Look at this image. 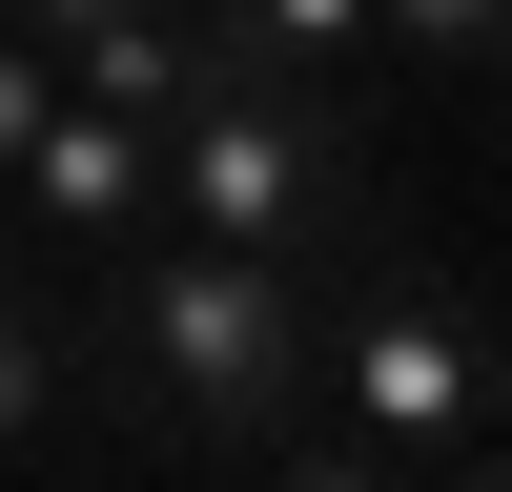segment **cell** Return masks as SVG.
Returning <instances> with one entry per match:
<instances>
[{"mask_svg": "<svg viewBox=\"0 0 512 492\" xmlns=\"http://www.w3.org/2000/svg\"><path fill=\"white\" fill-rule=\"evenodd\" d=\"M103 267H123L103 349H123V390H144L185 451H267V431H308V349H328L308 267L205 246V226H144V246H103Z\"/></svg>", "mask_w": 512, "mask_h": 492, "instance_id": "obj_1", "label": "cell"}, {"mask_svg": "<svg viewBox=\"0 0 512 492\" xmlns=\"http://www.w3.org/2000/svg\"><path fill=\"white\" fill-rule=\"evenodd\" d=\"M164 144V226L205 246H267V267H308V246L369 226V144H349V82H287V62H205L185 103L144 123Z\"/></svg>", "mask_w": 512, "mask_h": 492, "instance_id": "obj_2", "label": "cell"}, {"mask_svg": "<svg viewBox=\"0 0 512 492\" xmlns=\"http://www.w3.org/2000/svg\"><path fill=\"white\" fill-rule=\"evenodd\" d=\"M308 267H349V308H328V349H308V410L349 451H451V431H492V328H472V287L431 267V246L369 205L349 246H308Z\"/></svg>", "mask_w": 512, "mask_h": 492, "instance_id": "obj_3", "label": "cell"}, {"mask_svg": "<svg viewBox=\"0 0 512 492\" xmlns=\"http://www.w3.org/2000/svg\"><path fill=\"white\" fill-rule=\"evenodd\" d=\"M0 185H21V226L62 246V267H103V246H144V226H164V144H144L123 103H82V82L0 144Z\"/></svg>", "mask_w": 512, "mask_h": 492, "instance_id": "obj_4", "label": "cell"}, {"mask_svg": "<svg viewBox=\"0 0 512 492\" xmlns=\"http://www.w3.org/2000/svg\"><path fill=\"white\" fill-rule=\"evenodd\" d=\"M62 390H82L62 287H41V267H0V451H41V431H62Z\"/></svg>", "mask_w": 512, "mask_h": 492, "instance_id": "obj_5", "label": "cell"}, {"mask_svg": "<svg viewBox=\"0 0 512 492\" xmlns=\"http://www.w3.org/2000/svg\"><path fill=\"white\" fill-rule=\"evenodd\" d=\"M369 41H390L410 82H451V103H472V82H492V41H512V0H369Z\"/></svg>", "mask_w": 512, "mask_h": 492, "instance_id": "obj_6", "label": "cell"}, {"mask_svg": "<svg viewBox=\"0 0 512 492\" xmlns=\"http://www.w3.org/2000/svg\"><path fill=\"white\" fill-rule=\"evenodd\" d=\"M226 41L287 62V82H349V62H369V0H226Z\"/></svg>", "mask_w": 512, "mask_h": 492, "instance_id": "obj_7", "label": "cell"}, {"mask_svg": "<svg viewBox=\"0 0 512 492\" xmlns=\"http://www.w3.org/2000/svg\"><path fill=\"white\" fill-rule=\"evenodd\" d=\"M246 472H267V492H390V451H349V431H328V410H308V431H267V451H246Z\"/></svg>", "mask_w": 512, "mask_h": 492, "instance_id": "obj_8", "label": "cell"}, {"mask_svg": "<svg viewBox=\"0 0 512 492\" xmlns=\"http://www.w3.org/2000/svg\"><path fill=\"white\" fill-rule=\"evenodd\" d=\"M0 21H21V41H41V62H62V41H103V21H123V0H0Z\"/></svg>", "mask_w": 512, "mask_h": 492, "instance_id": "obj_9", "label": "cell"}, {"mask_svg": "<svg viewBox=\"0 0 512 492\" xmlns=\"http://www.w3.org/2000/svg\"><path fill=\"white\" fill-rule=\"evenodd\" d=\"M431 492H512V472H492V431H451V451H431Z\"/></svg>", "mask_w": 512, "mask_h": 492, "instance_id": "obj_10", "label": "cell"}, {"mask_svg": "<svg viewBox=\"0 0 512 492\" xmlns=\"http://www.w3.org/2000/svg\"><path fill=\"white\" fill-rule=\"evenodd\" d=\"M0 267H21V226H0Z\"/></svg>", "mask_w": 512, "mask_h": 492, "instance_id": "obj_11", "label": "cell"}]
</instances>
